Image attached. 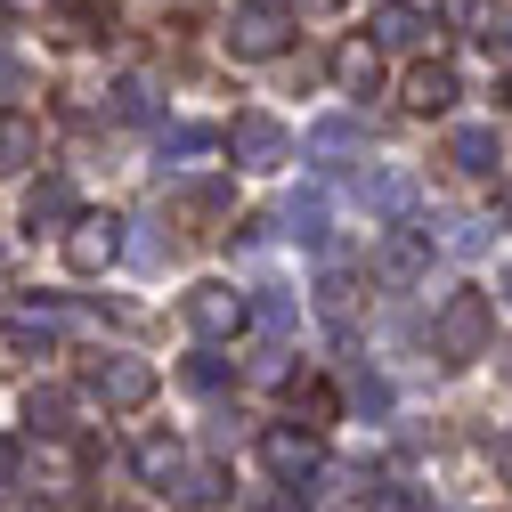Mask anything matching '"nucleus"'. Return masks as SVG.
Masks as SVG:
<instances>
[{
  "label": "nucleus",
  "instance_id": "f257e3e1",
  "mask_svg": "<svg viewBox=\"0 0 512 512\" xmlns=\"http://www.w3.org/2000/svg\"><path fill=\"white\" fill-rule=\"evenodd\" d=\"M488 342H496V301L488 293H447L439 317H431V350L447 366H472V358H488Z\"/></svg>",
  "mask_w": 512,
  "mask_h": 512
},
{
  "label": "nucleus",
  "instance_id": "f03ea898",
  "mask_svg": "<svg viewBox=\"0 0 512 512\" xmlns=\"http://www.w3.org/2000/svg\"><path fill=\"white\" fill-rule=\"evenodd\" d=\"M261 472L309 504V496H317V480H326V439L301 431V423H269V431H261Z\"/></svg>",
  "mask_w": 512,
  "mask_h": 512
},
{
  "label": "nucleus",
  "instance_id": "7ed1b4c3",
  "mask_svg": "<svg viewBox=\"0 0 512 512\" xmlns=\"http://www.w3.org/2000/svg\"><path fill=\"white\" fill-rule=\"evenodd\" d=\"M228 57H244V66H261V57H277L293 41V9H277V0H244V9L228 17Z\"/></svg>",
  "mask_w": 512,
  "mask_h": 512
},
{
  "label": "nucleus",
  "instance_id": "20e7f679",
  "mask_svg": "<svg viewBox=\"0 0 512 512\" xmlns=\"http://www.w3.org/2000/svg\"><path fill=\"white\" fill-rule=\"evenodd\" d=\"M155 382H163V374H155L147 358H98V366H90V399H106L114 415H131V407L155 399Z\"/></svg>",
  "mask_w": 512,
  "mask_h": 512
},
{
  "label": "nucleus",
  "instance_id": "39448f33",
  "mask_svg": "<svg viewBox=\"0 0 512 512\" xmlns=\"http://www.w3.org/2000/svg\"><path fill=\"white\" fill-rule=\"evenodd\" d=\"M228 155H236L244 171H277V163L293 155V139H285L277 114H236V122H228Z\"/></svg>",
  "mask_w": 512,
  "mask_h": 512
},
{
  "label": "nucleus",
  "instance_id": "423d86ee",
  "mask_svg": "<svg viewBox=\"0 0 512 512\" xmlns=\"http://www.w3.org/2000/svg\"><path fill=\"white\" fill-rule=\"evenodd\" d=\"M244 317H252V301L236 293V285H196V293H187V326H196L204 342H228V334H244Z\"/></svg>",
  "mask_w": 512,
  "mask_h": 512
},
{
  "label": "nucleus",
  "instance_id": "0eeeda50",
  "mask_svg": "<svg viewBox=\"0 0 512 512\" xmlns=\"http://www.w3.org/2000/svg\"><path fill=\"white\" fill-rule=\"evenodd\" d=\"M114 252H122V220H114V212H82V220L66 228V269H74V277H98Z\"/></svg>",
  "mask_w": 512,
  "mask_h": 512
},
{
  "label": "nucleus",
  "instance_id": "6e6552de",
  "mask_svg": "<svg viewBox=\"0 0 512 512\" xmlns=\"http://www.w3.org/2000/svg\"><path fill=\"white\" fill-rule=\"evenodd\" d=\"M423 269H431V236L423 228H391V236L374 244V277L382 285H415Z\"/></svg>",
  "mask_w": 512,
  "mask_h": 512
},
{
  "label": "nucleus",
  "instance_id": "1a4fd4ad",
  "mask_svg": "<svg viewBox=\"0 0 512 512\" xmlns=\"http://www.w3.org/2000/svg\"><path fill=\"white\" fill-rule=\"evenodd\" d=\"M74 220H82V204H74V187L57 179V171L25 187V228L33 236H57V228H74Z\"/></svg>",
  "mask_w": 512,
  "mask_h": 512
},
{
  "label": "nucleus",
  "instance_id": "9d476101",
  "mask_svg": "<svg viewBox=\"0 0 512 512\" xmlns=\"http://www.w3.org/2000/svg\"><path fill=\"white\" fill-rule=\"evenodd\" d=\"M431 9H415V0H382L374 9V49H431Z\"/></svg>",
  "mask_w": 512,
  "mask_h": 512
},
{
  "label": "nucleus",
  "instance_id": "9b49d317",
  "mask_svg": "<svg viewBox=\"0 0 512 512\" xmlns=\"http://www.w3.org/2000/svg\"><path fill=\"white\" fill-rule=\"evenodd\" d=\"M447 163H456L464 179H488V171L504 163V147H496V122H456V131H447Z\"/></svg>",
  "mask_w": 512,
  "mask_h": 512
},
{
  "label": "nucleus",
  "instance_id": "f8f14e48",
  "mask_svg": "<svg viewBox=\"0 0 512 512\" xmlns=\"http://www.w3.org/2000/svg\"><path fill=\"white\" fill-rule=\"evenodd\" d=\"M456 98H464V82H456V66H447V57H423V66L407 74V106H415V114H447Z\"/></svg>",
  "mask_w": 512,
  "mask_h": 512
},
{
  "label": "nucleus",
  "instance_id": "ddd939ff",
  "mask_svg": "<svg viewBox=\"0 0 512 512\" xmlns=\"http://www.w3.org/2000/svg\"><path fill=\"white\" fill-rule=\"evenodd\" d=\"M350 155H366V122H358V114L309 122V163H350Z\"/></svg>",
  "mask_w": 512,
  "mask_h": 512
},
{
  "label": "nucleus",
  "instance_id": "4468645a",
  "mask_svg": "<svg viewBox=\"0 0 512 512\" xmlns=\"http://www.w3.org/2000/svg\"><path fill=\"white\" fill-rule=\"evenodd\" d=\"M25 423H33V439H66V431H74V391L33 382V391H25Z\"/></svg>",
  "mask_w": 512,
  "mask_h": 512
},
{
  "label": "nucleus",
  "instance_id": "2eb2a0df",
  "mask_svg": "<svg viewBox=\"0 0 512 512\" xmlns=\"http://www.w3.org/2000/svg\"><path fill=\"white\" fill-rule=\"evenodd\" d=\"M41 163V122L33 114H0V179H17Z\"/></svg>",
  "mask_w": 512,
  "mask_h": 512
},
{
  "label": "nucleus",
  "instance_id": "dca6fc26",
  "mask_svg": "<svg viewBox=\"0 0 512 512\" xmlns=\"http://www.w3.org/2000/svg\"><path fill=\"white\" fill-rule=\"evenodd\" d=\"M139 480L171 496V488L187 480V447H179V439H163V431H155V439H139Z\"/></svg>",
  "mask_w": 512,
  "mask_h": 512
},
{
  "label": "nucleus",
  "instance_id": "f3484780",
  "mask_svg": "<svg viewBox=\"0 0 512 512\" xmlns=\"http://www.w3.org/2000/svg\"><path fill=\"white\" fill-rule=\"evenodd\" d=\"M334 82L366 98V90L382 82V49H374V41H342V49H334Z\"/></svg>",
  "mask_w": 512,
  "mask_h": 512
},
{
  "label": "nucleus",
  "instance_id": "a211bd4d",
  "mask_svg": "<svg viewBox=\"0 0 512 512\" xmlns=\"http://www.w3.org/2000/svg\"><path fill=\"white\" fill-rule=\"evenodd\" d=\"M285 228L301 244H326V187H293L285 196Z\"/></svg>",
  "mask_w": 512,
  "mask_h": 512
},
{
  "label": "nucleus",
  "instance_id": "6ab92c4d",
  "mask_svg": "<svg viewBox=\"0 0 512 512\" xmlns=\"http://www.w3.org/2000/svg\"><path fill=\"white\" fill-rule=\"evenodd\" d=\"M9 350H17V358H49V350H57L49 309H25V317H9Z\"/></svg>",
  "mask_w": 512,
  "mask_h": 512
},
{
  "label": "nucleus",
  "instance_id": "aec40b11",
  "mask_svg": "<svg viewBox=\"0 0 512 512\" xmlns=\"http://www.w3.org/2000/svg\"><path fill=\"white\" fill-rule=\"evenodd\" d=\"M358 196H366L374 212H407V204H415V179H407V171H366Z\"/></svg>",
  "mask_w": 512,
  "mask_h": 512
},
{
  "label": "nucleus",
  "instance_id": "412c9836",
  "mask_svg": "<svg viewBox=\"0 0 512 512\" xmlns=\"http://www.w3.org/2000/svg\"><path fill=\"white\" fill-rule=\"evenodd\" d=\"M212 147H228V131H204V122H171V131H163V163H171V155L196 163V155H212Z\"/></svg>",
  "mask_w": 512,
  "mask_h": 512
},
{
  "label": "nucleus",
  "instance_id": "4be33fe9",
  "mask_svg": "<svg viewBox=\"0 0 512 512\" xmlns=\"http://www.w3.org/2000/svg\"><path fill=\"white\" fill-rule=\"evenodd\" d=\"M342 391H350L358 415H391V382H382L374 366H350V374H342Z\"/></svg>",
  "mask_w": 512,
  "mask_h": 512
},
{
  "label": "nucleus",
  "instance_id": "5701e85b",
  "mask_svg": "<svg viewBox=\"0 0 512 512\" xmlns=\"http://www.w3.org/2000/svg\"><path fill=\"white\" fill-rule=\"evenodd\" d=\"M179 212H187V220H220V212H228V187H220V179L179 187Z\"/></svg>",
  "mask_w": 512,
  "mask_h": 512
},
{
  "label": "nucleus",
  "instance_id": "b1692460",
  "mask_svg": "<svg viewBox=\"0 0 512 512\" xmlns=\"http://www.w3.org/2000/svg\"><path fill=\"white\" fill-rule=\"evenodd\" d=\"M220 488H228V480H220L212 464H187V480H179L171 496H179V504H220Z\"/></svg>",
  "mask_w": 512,
  "mask_h": 512
},
{
  "label": "nucleus",
  "instance_id": "393cba45",
  "mask_svg": "<svg viewBox=\"0 0 512 512\" xmlns=\"http://www.w3.org/2000/svg\"><path fill=\"white\" fill-rule=\"evenodd\" d=\"M252 317H261L269 334H293V293H277V285H261V301H252Z\"/></svg>",
  "mask_w": 512,
  "mask_h": 512
},
{
  "label": "nucleus",
  "instance_id": "a878e982",
  "mask_svg": "<svg viewBox=\"0 0 512 512\" xmlns=\"http://www.w3.org/2000/svg\"><path fill=\"white\" fill-rule=\"evenodd\" d=\"M293 407H301V431H326V415H334V391H326V382H309V391H293Z\"/></svg>",
  "mask_w": 512,
  "mask_h": 512
},
{
  "label": "nucleus",
  "instance_id": "bb28decb",
  "mask_svg": "<svg viewBox=\"0 0 512 512\" xmlns=\"http://www.w3.org/2000/svg\"><path fill=\"white\" fill-rule=\"evenodd\" d=\"M106 98H114V122H139V114H147V106H155V98H147V82H139V74H131V82H114V90H106Z\"/></svg>",
  "mask_w": 512,
  "mask_h": 512
},
{
  "label": "nucleus",
  "instance_id": "cd10ccee",
  "mask_svg": "<svg viewBox=\"0 0 512 512\" xmlns=\"http://www.w3.org/2000/svg\"><path fill=\"white\" fill-rule=\"evenodd\" d=\"M317 309H326L334 326H342V317H350V277H342V269H326V285H317Z\"/></svg>",
  "mask_w": 512,
  "mask_h": 512
},
{
  "label": "nucleus",
  "instance_id": "c85d7f7f",
  "mask_svg": "<svg viewBox=\"0 0 512 512\" xmlns=\"http://www.w3.org/2000/svg\"><path fill=\"white\" fill-rule=\"evenodd\" d=\"M179 374H187V391H220V382H228V366H220V358H187Z\"/></svg>",
  "mask_w": 512,
  "mask_h": 512
},
{
  "label": "nucleus",
  "instance_id": "c756f323",
  "mask_svg": "<svg viewBox=\"0 0 512 512\" xmlns=\"http://www.w3.org/2000/svg\"><path fill=\"white\" fill-rule=\"evenodd\" d=\"M456 17H464V25H472V33H480V41H488V25H496V17H504V9H496V0H456Z\"/></svg>",
  "mask_w": 512,
  "mask_h": 512
},
{
  "label": "nucleus",
  "instance_id": "7c9ffc66",
  "mask_svg": "<svg viewBox=\"0 0 512 512\" xmlns=\"http://www.w3.org/2000/svg\"><path fill=\"white\" fill-rule=\"evenodd\" d=\"M374 512H423V496H415V488H382Z\"/></svg>",
  "mask_w": 512,
  "mask_h": 512
},
{
  "label": "nucleus",
  "instance_id": "2f4dec72",
  "mask_svg": "<svg viewBox=\"0 0 512 512\" xmlns=\"http://www.w3.org/2000/svg\"><path fill=\"white\" fill-rule=\"evenodd\" d=\"M488 464H496V480L512 488V431H496V439H488Z\"/></svg>",
  "mask_w": 512,
  "mask_h": 512
},
{
  "label": "nucleus",
  "instance_id": "473e14b6",
  "mask_svg": "<svg viewBox=\"0 0 512 512\" xmlns=\"http://www.w3.org/2000/svg\"><path fill=\"white\" fill-rule=\"evenodd\" d=\"M488 49H504V57H512V17H496V25H488Z\"/></svg>",
  "mask_w": 512,
  "mask_h": 512
},
{
  "label": "nucleus",
  "instance_id": "72a5a7b5",
  "mask_svg": "<svg viewBox=\"0 0 512 512\" xmlns=\"http://www.w3.org/2000/svg\"><path fill=\"white\" fill-rule=\"evenodd\" d=\"M9 480H17V447L0 439V488H9Z\"/></svg>",
  "mask_w": 512,
  "mask_h": 512
},
{
  "label": "nucleus",
  "instance_id": "f704fd0d",
  "mask_svg": "<svg viewBox=\"0 0 512 512\" xmlns=\"http://www.w3.org/2000/svg\"><path fill=\"white\" fill-rule=\"evenodd\" d=\"M57 9H74V17H106V0H57Z\"/></svg>",
  "mask_w": 512,
  "mask_h": 512
},
{
  "label": "nucleus",
  "instance_id": "c9c22d12",
  "mask_svg": "<svg viewBox=\"0 0 512 512\" xmlns=\"http://www.w3.org/2000/svg\"><path fill=\"white\" fill-rule=\"evenodd\" d=\"M0 90H17V66H9V57H0Z\"/></svg>",
  "mask_w": 512,
  "mask_h": 512
},
{
  "label": "nucleus",
  "instance_id": "e433bc0d",
  "mask_svg": "<svg viewBox=\"0 0 512 512\" xmlns=\"http://www.w3.org/2000/svg\"><path fill=\"white\" fill-rule=\"evenodd\" d=\"M496 293H504V301H512V269H504V277H496Z\"/></svg>",
  "mask_w": 512,
  "mask_h": 512
},
{
  "label": "nucleus",
  "instance_id": "4c0bfd02",
  "mask_svg": "<svg viewBox=\"0 0 512 512\" xmlns=\"http://www.w3.org/2000/svg\"><path fill=\"white\" fill-rule=\"evenodd\" d=\"M504 382H512V342H504Z\"/></svg>",
  "mask_w": 512,
  "mask_h": 512
},
{
  "label": "nucleus",
  "instance_id": "58836bf2",
  "mask_svg": "<svg viewBox=\"0 0 512 512\" xmlns=\"http://www.w3.org/2000/svg\"><path fill=\"white\" fill-rule=\"evenodd\" d=\"M309 9H334V0H309Z\"/></svg>",
  "mask_w": 512,
  "mask_h": 512
},
{
  "label": "nucleus",
  "instance_id": "ea45409f",
  "mask_svg": "<svg viewBox=\"0 0 512 512\" xmlns=\"http://www.w3.org/2000/svg\"><path fill=\"white\" fill-rule=\"evenodd\" d=\"M114 512H131V504H114Z\"/></svg>",
  "mask_w": 512,
  "mask_h": 512
},
{
  "label": "nucleus",
  "instance_id": "a19ab883",
  "mask_svg": "<svg viewBox=\"0 0 512 512\" xmlns=\"http://www.w3.org/2000/svg\"><path fill=\"white\" fill-rule=\"evenodd\" d=\"M504 212H512V196H504Z\"/></svg>",
  "mask_w": 512,
  "mask_h": 512
},
{
  "label": "nucleus",
  "instance_id": "79ce46f5",
  "mask_svg": "<svg viewBox=\"0 0 512 512\" xmlns=\"http://www.w3.org/2000/svg\"><path fill=\"white\" fill-rule=\"evenodd\" d=\"M504 98H512V90H504Z\"/></svg>",
  "mask_w": 512,
  "mask_h": 512
}]
</instances>
